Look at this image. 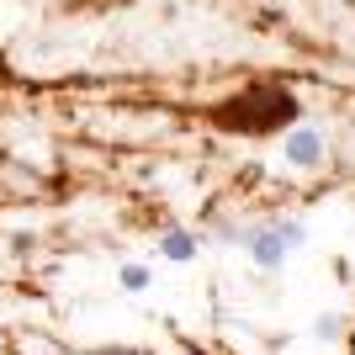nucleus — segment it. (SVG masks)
Masks as SVG:
<instances>
[{"label": "nucleus", "instance_id": "nucleus-1", "mask_svg": "<svg viewBox=\"0 0 355 355\" xmlns=\"http://www.w3.org/2000/svg\"><path fill=\"white\" fill-rule=\"evenodd\" d=\"M286 159H292L297 170H313V164L324 159V133H318V128H292V133H286Z\"/></svg>", "mask_w": 355, "mask_h": 355}, {"label": "nucleus", "instance_id": "nucleus-4", "mask_svg": "<svg viewBox=\"0 0 355 355\" xmlns=\"http://www.w3.org/2000/svg\"><path fill=\"white\" fill-rule=\"evenodd\" d=\"M122 286H128V292H144L148 286V266H122Z\"/></svg>", "mask_w": 355, "mask_h": 355}, {"label": "nucleus", "instance_id": "nucleus-3", "mask_svg": "<svg viewBox=\"0 0 355 355\" xmlns=\"http://www.w3.org/2000/svg\"><path fill=\"white\" fill-rule=\"evenodd\" d=\"M196 250H202V239L186 234V228H170V234L159 239V254H164V260H191Z\"/></svg>", "mask_w": 355, "mask_h": 355}, {"label": "nucleus", "instance_id": "nucleus-2", "mask_svg": "<svg viewBox=\"0 0 355 355\" xmlns=\"http://www.w3.org/2000/svg\"><path fill=\"white\" fill-rule=\"evenodd\" d=\"M250 254H254V266L276 270V266L286 260V239H282V228H260V234H250Z\"/></svg>", "mask_w": 355, "mask_h": 355}]
</instances>
